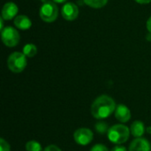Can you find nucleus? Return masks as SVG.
Wrapping results in <instances>:
<instances>
[{"instance_id":"nucleus-1","label":"nucleus","mask_w":151,"mask_h":151,"mask_svg":"<svg viewBox=\"0 0 151 151\" xmlns=\"http://www.w3.org/2000/svg\"><path fill=\"white\" fill-rule=\"evenodd\" d=\"M116 107L113 98L107 95H102L96 98L91 104V114L96 119H104L115 112Z\"/></svg>"},{"instance_id":"nucleus-2","label":"nucleus","mask_w":151,"mask_h":151,"mask_svg":"<svg viewBox=\"0 0 151 151\" xmlns=\"http://www.w3.org/2000/svg\"><path fill=\"white\" fill-rule=\"evenodd\" d=\"M129 135L130 129L123 124H117L111 127L107 133V136L110 142L117 145H120L127 142Z\"/></svg>"},{"instance_id":"nucleus-3","label":"nucleus","mask_w":151,"mask_h":151,"mask_svg":"<svg viewBox=\"0 0 151 151\" xmlns=\"http://www.w3.org/2000/svg\"><path fill=\"white\" fill-rule=\"evenodd\" d=\"M27 65V57L24 53L15 51L12 52L7 59V66L9 70L14 73H19L23 72Z\"/></svg>"},{"instance_id":"nucleus-4","label":"nucleus","mask_w":151,"mask_h":151,"mask_svg":"<svg viewBox=\"0 0 151 151\" xmlns=\"http://www.w3.org/2000/svg\"><path fill=\"white\" fill-rule=\"evenodd\" d=\"M39 15L44 22H54L58 16V8L53 1H46L41 6Z\"/></svg>"},{"instance_id":"nucleus-5","label":"nucleus","mask_w":151,"mask_h":151,"mask_svg":"<svg viewBox=\"0 0 151 151\" xmlns=\"http://www.w3.org/2000/svg\"><path fill=\"white\" fill-rule=\"evenodd\" d=\"M1 38L5 46L12 48L19 44L20 36L17 29L11 26H8L1 30Z\"/></svg>"},{"instance_id":"nucleus-6","label":"nucleus","mask_w":151,"mask_h":151,"mask_svg":"<svg viewBox=\"0 0 151 151\" xmlns=\"http://www.w3.org/2000/svg\"><path fill=\"white\" fill-rule=\"evenodd\" d=\"M93 132L87 127H81L77 129L73 134V139L75 142L81 146L88 145L93 141Z\"/></svg>"},{"instance_id":"nucleus-7","label":"nucleus","mask_w":151,"mask_h":151,"mask_svg":"<svg viewBox=\"0 0 151 151\" xmlns=\"http://www.w3.org/2000/svg\"><path fill=\"white\" fill-rule=\"evenodd\" d=\"M61 15L65 20L73 21L76 19L79 15V8L74 3H66L61 9Z\"/></svg>"},{"instance_id":"nucleus-8","label":"nucleus","mask_w":151,"mask_h":151,"mask_svg":"<svg viewBox=\"0 0 151 151\" xmlns=\"http://www.w3.org/2000/svg\"><path fill=\"white\" fill-rule=\"evenodd\" d=\"M150 142L142 137L134 139L129 145L128 151H150Z\"/></svg>"},{"instance_id":"nucleus-9","label":"nucleus","mask_w":151,"mask_h":151,"mask_svg":"<svg viewBox=\"0 0 151 151\" xmlns=\"http://www.w3.org/2000/svg\"><path fill=\"white\" fill-rule=\"evenodd\" d=\"M19 12V8L16 4L12 2H8L4 4L2 8V18L4 20H11L14 19Z\"/></svg>"},{"instance_id":"nucleus-10","label":"nucleus","mask_w":151,"mask_h":151,"mask_svg":"<svg viewBox=\"0 0 151 151\" xmlns=\"http://www.w3.org/2000/svg\"><path fill=\"white\" fill-rule=\"evenodd\" d=\"M115 118L121 123H126L131 119V111L129 108L124 104H119L115 110Z\"/></svg>"},{"instance_id":"nucleus-11","label":"nucleus","mask_w":151,"mask_h":151,"mask_svg":"<svg viewBox=\"0 0 151 151\" xmlns=\"http://www.w3.org/2000/svg\"><path fill=\"white\" fill-rule=\"evenodd\" d=\"M14 26L21 30H27L31 27L32 26V22L31 19L26 16V15H18L15 17L14 20H13Z\"/></svg>"},{"instance_id":"nucleus-12","label":"nucleus","mask_w":151,"mask_h":151,"mask_svg":"<svg viewBox=\"0 0 151 151\" xmlns=\"http://www.w3.org/2000/svg\"><path fill=\"white\" fill-rule=\"evenodd\" d=\"M145 130L146 129L144 127V123L142 121H140V120L134 121L131 125V128H130V132H131L132 135L134 137H136V138L142 137L144 134Z\"/></svg>"},{"instance_id":"nucleus-13","label":"nucleus","mask_w":151,"mask_h":151,"mask_svg":"<svg viewBox=\"0 0 151 151\" xmlns=\"http://www.w3.org/2000/svg\"><path fill=\"white\" fill-rule=\"evenodd\" d=\"M27 58H33L37 53V47L33 43H27L23 47V52Z\"/></svg>"},{"instance_id":"nucleus-14","label":"nucleus","mask_w":151,"mask_h":151,"mask_svg":"<svg viewBox=\"0 0 151 151\" xmlns=\"http://www.w3.org/2000/svg\"><path fill=\"white\" fill-rule=\"evenodd\" d=\"M85 4L94 9H100L105 6L108 3V0H83Z\"/></svg>"},{"instance_id":"nucleus-15","label":"nucleus","mask_w":151,"mask_h":151,"mask_svg":"<svg viewBox=\"0 0 151 151\" xmlns=\"http://www.w3.org/2000/svg\"><path fill=\"white\" fill-rule=\"evenodd\" d=\"M95 129H96V131L98 134H104L108 133L110 127H109L108 124H106L105 122H104V121H99V122L96 123V125H95Z\"/></svg>"},{"instance_id":"nucleus-16","label":"nucleus","mask_w":151,"mask_h":151,"mask_svg":"<svg viewBox=\"0 0 151 151\" xmlns=\"http://www.w3.org/2000/svg\"><path fill=\"white\" fill-rule=\"evenodd\" d=\"M26 150L27 151H42V146L38 142L29 141L26 143Z\"/></svg>"},{"instance_id":"nucleus-17","label":"nucleus","mask_w":151,"mask_h":151,"mask_svg":"<svg viewBox=\"0 0 151 151\" xmlns=\"http://www.w3.org/2000/svg\"><path fill=\"white\" fill-rule=\"evenodd\" d=\"M11 150V148H10V145L9 143L4 140L3 138L0 139V151H10Z\"/></svg>"},{"instance_id":"nucleus-18","label":"nucleus","mask_w":151,"mask_h":151,"mask_svg":"<svg viewBox=\"0 0 151 151\" xmlns=\"http://www.w3.org/2000/svg\"><path fill=\"white\" fill-rule=\"evenodd\" d=\"M90 151H109V150H108V148H107L105 145L99 143V144L94 145V146L91 148Z\"/></svg>"},{"instance_id":"nucleus-19","label":"nucleus","mask_w":151,"mask_h":151,"mask_svg":"<svg viewBox=\"0 0 151 151\" xmlns=\"http://www.w3.org/2000/svg\"><path fill=\"white\" fill-rule=\"evenodd\" d=\"M43 151H62L58 146H56V145H54V144H51V145H49V146H47Z\"/></svg>"},{"instance_id":"nucleus-20","label":"nucleus","mask_w":151,"mask_h":151,"mask_svg":"<svg viewBox=\"0 0 151 151\" xmlns=\"http://www.w3.org/2000/svg\"><path fill=\"white\" fill-rule=\"evenodd\" d=\"M111 151H127V148L124 147V146L117 145V146H115L114 148H112V150Z\"/></svg>"},{"instance_id":"nucleus-21","label":"nucleus","mask_w":151,"mask_h":151,"mask_svg":"<svg viewBox=\"0 0 151 151\" xmlns=\"http://www.w3.org/2000/svg\"><path fill=\"white\" fill-rule=\"evenodd\" d=\"M146 27H147V29H148V31L151 33V17L148 19V21H147V24H146Z\"/></svg>"},{"instance_id":"nucleus-22","label":"nucleus","mask_w":151,"mask_h":151,"mask_svg":"<svg viewBox=\"0 0 151 151\" xmlns=\"http://www.w3.org/2000/svg\"><path fill=\"white\" fill-rule=\"evenodd\" d=\"M135 2H137L138 4H150L151 0H134Z\"/></svg>"},{"instance_id":"nucleus-23","label":"nucleus","mask_w":151,"mask_h":151,"mask_svg":"<svg viewBox=\"0 0 151 151\" xmlns=\"http://www.w3.org/2000/svg\"><path fill=\"white\" fill-rule=\"evenodd\" d=\"M4 19L1 17V18H0V23H1V27H0V28H1V30H3V29L4 28Z\"/></svg>"},{"instance_id":"nucleus-24","label":"nucleus","mask_w":151,"mask_h":151,"mask_svg":"<svg viewBox=\"0 0 151 151\" xmlns=\"http://www.w3.org/2000/svg\"><path fill=\"white\" fill-rule=\"evenodd\" d=\"M55 4H63L65 2H66L67 0H52Z\"/></svg>"},{"instance_id":"nucleus-25","label":"nucleus","mask_w":151,"mask_h":151,"mask_svg":"<svg viewBox=\"0 0 151 151\" xmlns=\"http://www.w3.org/2000/svg\"><path fill=\"white\" fill-rule=\"evenodd\" d=\"M146 40L149 41V42H151V33H148V35H146Z\"/></svg>"},{"instance_id":"nucleus-26","label":"nucleus","mask_w":151,"mask_h":151,"mask_svg":"<svg viewBox=\"0 0 151 151\" xmlns=\"http://www.w3.org/2000/svg\"><path fill=\"white\" fill-rule=\"evenodd\" d=\"M146 130H147V132H148L149 134H151V127H148V128H147Z\"/></svg>"}]
</instances>
